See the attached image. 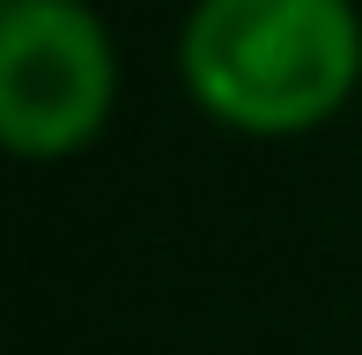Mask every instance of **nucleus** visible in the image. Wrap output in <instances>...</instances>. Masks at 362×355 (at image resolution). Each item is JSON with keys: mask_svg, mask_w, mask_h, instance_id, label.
<instances>
[{"mask_svg": "<svg viewBox=\"0 0 362 355\" xmlns=\"http://www.w3.org/2000/svg\"><path fill=\"white\" fill-rule=\"evenodd\" d=\"M177 89L215 134L303 141L362 89L355 0H192L177 23Z\"/></svg>", "mask_w": 362, "mask_h": 355, "instance_id": "1", "label": "nucleus"}, {"mask_svg": "<svg viewBox=\"0 0 362 355\" xmlns=\"http://www.w3.org/2000/svg\"><path fill=\"white\" fill-rule=\"evenodd\" d=\"M126 59L96 0H0V141L15 163H67L111 134Z\"/></svg>", "mask_w": 362, "mask_h": 355, "instance_id": "2", "label": "nucleus"}]
</instances>
